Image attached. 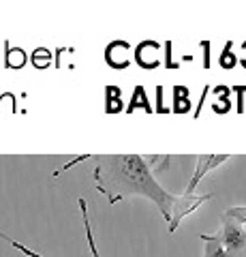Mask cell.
<instances>
[{
  "label": "cell",
  "instance_id": "3",
  "mask_svg": "<svg viewBox=\"0 0 246 257\" xmlns=\"http://www.w3.org/2000/svg\"><path fill=\"white\" fill-rule=\"evenodd\" d=\"M214 195L212 193H205V195H176V202H173V208H171V221H169V234H173V231L178 229V225L182 223V219H184L186 214L195 212L197 208H199L201 204L210 202Z\"/></svg>",
  "mask_w": 246,
  "mask_h": 257
},
{
  "label": "cell",
  "instance_id": "12",
  "mask_svg": "<svg viewBox=\"0 0 246 257\" xmlns=\"http://www.w3.org/2000/svg\"><path fill=\"white\" fill-rule=\"evenodd\" d=\"M77 204H79V210H82V221H84V227H86V238H88V244H90L92 257H101L97 244H94V236H92V227H90V219H88V206H86V199H84V197H79V199H77Z\"/></svg>",
  "mask_w": 246,
  "mask_h": 257
},
{
  "label": "cell",
  "instance_id": "13",
  "mask_svg": "<svg viewBox=\"0 0 246 257\" xmlns=\"http://www.w3.org/2000/svg\"><path fill=\"white\" fill-rule=\"evenodd\" d=\"M218 64L223 69H235V64H240V58L233 54V41H227L223 52H220V58H218Z\"/></svg>",
  "mask_w": 246,
  "mask_h": 257
},
{
  "label": "cell",
  "instance_id": "16",
  "mask_svg": "<svg viewBox=\"0 0 246 257\" xmlns=\"http://www.w3.org/2000/svg\"><path fill=\"white\" fill-rule=\"evenodd\" d=\"M156 111L158 114H167L169 111L163 107V86H156Z\"/></svg>",
  "mask_w": 246,
  "mask_h": 257
},
{
  "label": "cell",
  "instance_id": "6",
  "mask_svg": "<svg viewBox=\"0 0 246 257\" xmlns=\"http://www.w3.org/2000/svg\"><path fill=\"white\" fill-rule=\"evenodd\" d=\"M133 47L126 41H112L105 47V62L116 71H122L131 64Z\"/></svg>",
  "mask_w": 246,
  "mask_h": 257
},
{
  "label": "cell",
  "instance_id": "8",
  "mask_svg": "<svg viewBox=\"0 0 246 257\" xmlns=\"http://www.w3.org/2000/svg\"><path fill=\"white\" fill-rule=\"evenodd\" d=\"M171 111L173 114H186L190 111V90L186 86H173L171 88Z\"/></svg>",
  "mask_w": 246,
  "mask_h": 257
},
{
  "label": "cell",
  "instance_id": "18",
  "mask_svg": "<svg viewBox=\"0 0 246 257\" xmlns=\"http://www.w3.org/2000/svg\"><path fill=\"white\" fill-rule=\"evenodd\" d=\"M201 47H203V67H205V69H210V43H208V41H203Z\"/></svg>",
  "mask_w": 246,
  "mask_h": 257
},
{
  "label": "cell",
  "instance_id": "15",
  "mask_svg": "<svg viewBox=\"0 0 246 257\" xmlns=\"http://www.w3.org/2000/svg\"><path fill=\"white\" fill-rule=\"evenodd\" d=\"M231 90L235 92L237 96V101H235V109H237V114H242L244 111V94H246V86H233Z\"/></svg>",
  "mask_w": 246,
  "mask_h": 257
},
{
  "label": "cell",
  "instance_id": "11",
  "mask_svg": "<svg viewBox=\"0 0 246 257\" xmlns=\"http://www.w3.org/2000/svg\"><path fill=\"white\" fill-rule=\"evenodd\" d=\"M212 92L218 96V101L212 105V109L216 111V114H227V111L231 109V101H229V92H231V88L216 86V88H212Z\"/></svg>",
  "mask_w": 246,
  "mask_h": 257
},
{
  "label": "cell",
  "instance_id": "10",
  "mask_svg": "<svg viewBox=\"0 0 246 257\" xmlns=\"http://www.w3.org/2000/svg\"><path fill=\"white\" fill-rule=\"evenodd\" d=\"M122 107V90L118 86H105V111L107 114H120Z\"/></svg>",
  "mask_w": 246,
  "mask_h": 257
},
{
  "label": "cell",
  "instance_id": "4",
  "mask_svg": "<svg viewBox=\"0 0 246 257\" xmlns=\"http://www.w3.org/2000/svg\"><path fill=\"white\" fill-rule=\"evenodd\" d=\"M231 159V155H199L197 157V163H195V174H193V178H190L188 182V187H186V195H195V189H197V184L201 182V178L208 172L212 170H216L218 165H223L225 161Z\"/></svg>",
  "mask_w": 246,
  "mask_h": 257
},
{
  "label": "cell",
  "instance_id": "5",
  "mask_svg": "<svg viewBox=\"0 0 246 257\" xmlns=\"http://www.w3.org/2000/svg\"><path fill=\"white\" fill-rule=\"evenodd\" d=\"M161 52H163V47L156 41H141L133 50L135 64L141 69H146V71H152L161 64Z\"/></svg>",
  "mask_w": 246,
  "mask_h": 257
},
{
  "label": "cell",
  "instance_id": "19",
  "mask_svg": "<svg viewBox=\"0 0 246 257\" xmlns=\"http://www.w3.org/2000/svg\"><path fill=\"white\" fill-rule=\"evenodd\" d=\"M240 64H242V67L246 69V56H244V58H240Z\"/></svg>",
  "mask_w": 246,
  "mask_h": 257
},
{
  "label": "cell",
  "instance_id": "14",
  "mask_svg": "<svg viewBox=\"0 0 246 257\" xmlns=\"http://www.w3.org/2000/svg\"><path fill=\"white\" fill-rule=\"evenodd\" d=\"M30 60H33V64H35L37 69H45V67H50L52 56H50V52L41 47V50H37V52L33 54V58H30Z\"/></svg>",
  "mask_w": 246,
  "mask_h": 257
},
{
  "label": "cell",
  "instance_id": "1",
  "mask_svg": "<svg viewBox=\"0 0 246 257\" xmlns=\"http://www.w3.org/2000/svg\"><path fill=\"white\" fill-rule=\"evenodd\" d=\"M97 161L94 187L107 197L109 204L122 202L129 195H141L150 199L165 221H171V208L176 195L165 191L154 178L152 167L141 155H90Z\"/></svg>",
  "mask_w": 246,
  "mask_h": 257
},
{
  "label": "cell",
  "instance_id": "9",
  "mask_svg": "<svg viewBox=\"0 0 246 257\" xmlns=\"http://www.w3.org/2000/svg\"><path fill=\"white\" fill-rule=\"evenodd\" d=\"M144 109L146 114H152L154 111V107L150 105V99H148V94H146V88L144 86H135V90H133V99H131V103H129V107H126V111L129 114H133L135 109Z\"/></svg>",
  "mask_w": 246,
  "mask_h": 257
},
{
  "label": "cell",
  "instance_id": "17",
  "mask_svg": "<svg viewBox=\"0 0 246 257\" xmlns=\"http://www.w3.org/2000/svg\"><path fill=\"white\" fill-rule=\"evenodd\" d=\"M212 90L210 86H203V92H201V99H199V103H197V111H195V118H199V114H201V107H203V103H205V94H208Z\"/></svg>",
  "mask_w": 246,
  "mask_h": 257
},
{
  "label": "cell",
  "instance_id": "7",
  "mask_svg": "<svg viewBox=\"0 0 246 257\" xmlns=\"http://www.w3.org/2000/svg\"><path fill=\"white\" fill-rule=\"evenodd\" d=\"M203 242V257H229L220 234H199Z\"/></svg>",
  "mask_w": 246,
  "mask_h": 257
},
{
  "label": "cell",
  "instance_id": "2",
  "mask_svg": "<svg viewBox=\"0 0 246 257\" xmlns=\"http://www.w3.org/2000/svg\"><path fill=\"white\" fill-rule=\"evenodd\" d=\"M218 234L223 238L229 257H246V229L242 223L223 214V227Z\"/></svg>",
  "mask_w": 246,
  "mask_h": 257
}]
</instances>
